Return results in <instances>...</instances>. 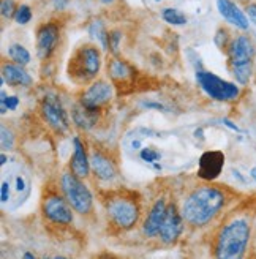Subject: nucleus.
Segmentation results:
<instances>
[{
	"instance_id": "f257e3e1",
	"label": "nucleus",
	"mask_w": 256,
	"mask_h": 259,
	"mask_svg": "<svg viewBox=\"0 0 256 259\" xmlns=\"http://www.w3.org/2000/svg\"><path fill=\"white\" fill-rule=\"evenodd\" d=\"M225 202L226 196L222 190L215 187H201L184 201L181 213L187 223L193 226H204L215 218Z\"/></svg>"
},
{
	"instance_id": "f03ea898",
	"label": "nucleus",
	"mask_w": 256,
	"mask_h": 259,
	"mask_svg": "<svg viewBox=\"0 0 256 259\" xmlns=\"http://www.w3.org/2000/svg\"><path fill=\"white\" fill-rule=\"evenodd\" d=\"M251 229L245 220H234L228 223L217 240V256L223 259L240 257L245 253Z\"/></svg>"
},
{
	"instance_id": "7ed1b4c3",
	"label": "nucleus",
	"mask_w": 256,
	"mask_h": 259,
	"mask_svg": "<svg viewBox=\"0 0 256 259\" xmlns=\"http://www.w3.org/2000/svg\"><path fill=\"white\" fill-rule=\"evenodd\" d=\"M101 54L94 46H82L70 62V77L76 82L91 81L98 74Z\"/></svg>"
},
{
	"instance_id": "20e7f679",
	"label": "nucleus",
	"mask_w": 256,
	"mask_h": 259,
	"mask_svg": "<svg viewBox=\"0 0 256 259\" xmlns=\"http://www.w3.org/2000/svg\"><path fill=\"white\" fill-rule=\"evenodd\" d=\"M60 184H62V191L65 194L68 204L76 212L84 215L92 210V205H94L92 193L84 182H81V177H78L73 172H65L62 176Z\"/></svg>"
},
{
	"instance_id": "39448f33",
	"label": "nucleus",
	"mask_w": 256,
	"mask_h": 259,
	"mask_svg": "<svg viewBox=\"0 0 256 259\" xmlns=\"http://www.w3.org/2000/svg\"><path fill=\"white\" fill-rule=\"evenodd\" d=\"M196 81L206 95L217 101H234L240 95V89L236 84L225 81L210 71H196Z\"/></svg>"
},
{
	"instance_id": "423d86ee",
	"label": "nucleus",
	"mask_w": 256,
	"mask_h": 259,
	"mask_svg": "<svg viewBox=\"0 0 256 259\" xmlns=\"http://www.w3.org/2000/svg\"><path fill=\"white\" fill-rule=\"evenodd\" d=\"M106 210L112 223L122 229H130L139 218V205L132 198L114 196L106 202Z\"/></svg>"
},
{
	"instance_id": "0eeeda50",
	"label": "nucleus",
	"mask_w": 256,
	"mask_h": 259,
	"mask_svg": "<svg viewBox=\"0 0 256 259\" xmlns=\"http://www.w3.org/2000/svg\"><path fill=\"white\" fill-rule=\"evenodd\" d=\"M229 67H237V65L253 63L254 59V43L248 35H237L229 41L226 49Z\"/></svg>"
},
{
	"instance_id": "6e6552de",
	"label": "nucleus",
	"mask_w": 256,
	"mask_h": 259,
	"mask_svg": "<svg viewBox=\"0 0 256 259\" xmlns=\"http://www.w3.org/2000/svg\"><path fill=\"white\" fill-rule=\"evenodd\" d=\"M41 114L46 123L54 128L56 132L63 133L68 130V119L67 112L62 108L60 101L56 97H45L41 101Z\"/></svg>"
},
{
	"instance_id": "1a4fd4ad",
	"label": "nucleus",
	"mask_w": 256,
	"mask_h": 259,
	"mask_svg": "<svg viewBox=\"0 0 256 259\" xmlns=\"http://www.w3.org/2000/svg\"><path fill=\"white\" fill-rule=\"evenodd\" d=\"M60 29L57 24H45L36 32V54L41 60H46L54 53V49L59 43Z\"/></svg>"
},
{
	"instance_id": "9d476101",
	"label": "nucleus",
	"mask_w": 256,
	"mask_h": 259,
	"mask_svg": "<svg viewBox=\"0 0 256 259\" xmlns=\"http://www.w3.org/2000/svg\"><path fill=\"white\" fill-rule=\"evenodd\" d=\"M43 213L48 220L57 225H70L73 222V213L65 199L53 194L48 196L43 202Z\"/></svg>"
},
{
	"instance_id": "9b49d317",
	"label": "nucleus",
	"mask_w": 256,
	"mask_h": 259,
	"mask_svg": "<svg viewBox=\"0 0 256 259\" xmlns=\"http://www.w3.org/2000/svg\"><path fill=\"white\" fill-rule=\"evenodd\" d=\"M225 166V155L220 150H209L204 152L199 158L198 164V176L204 180H215L223 171Z\"/></svg>"
},
{
	"instance_id": "f8f14e48",
	"label": "nucleus",
	"mask_w": 256,
	"mask_h": 259,
	"mask_svg": "<svg viewBox=\"0 0 256 259\" xmlns=\"http://www.w3.org/2000/svg\"><path fill=\"white\" fill-rule=\"evenodd\" d=\"M112 95H114V90H112V85L109 82L97 81L89 89L84 90V94L81 97V103L84 106L98 109L100 106H103L108 101H111Z\"/></svg>"
},
{
	"instance_id": "ddd939ff",
	"label": "nucleus",
	"mask_w": 256,
	"mask_h": 259,
	"mask_svg": "<svg viewBox=\"0 0 256 259\" xmlns=\"http://www.w3.org/2000/svg\"><path fill=\"white\" fill-rule=\"evenodd\" d=\"M182 213H179L177 207L171 204L166 210L164 222L160 228V239L164 243H174L182 232Z\"/></svg>"
},
{
	"instance_id": "4468645a",
	"label": "nucleus",
	"mask_w": 256,
	"mask_h": 259,
	"mask_svg": "<svg viewBox=\"0 0 256 259\" xmlns=\"http://www.w3.org/2000/svg\"><path fill=\"white\" fill-rule=\"evenodd\" d=\"M217 8H219L220 15L226 22L233 24L234 27L240 30H248L250 19L247 18L245 11L240 10L234 2H231V0H217Z\"/></svg>"
},
{
	"instance_id": "2eb2a0df",
	"label": "nucleus",
	"mask_w": 256,
	"mask_h": 259,
	"mask_svg": "<svg viewBox=\"0 0 256 259\" xmlns=\"http://www.w3.org/2000/svg\"><path fill=\"white\" fill-rule=\"evenodd\" d=\"M73 146H74V153H73L71 161H70V169H71L73 174H76L81 179L87 177L89 171H91V167H92L91 166V158L87 157L84 144H82L78 136L73 138Z\"/></svg>"
},
{
	"instance_id": "dca6fc26",
	"label": "nucleus",
	"mask_w": 256,
	"mask_h": 259,
	"mask_svg": "<svg viewBox=\"0 0 256 259\" xmlns=\"http://www.w3.org/2000/svg\"><path fill=\"white\" fill-rule=\"evenodd\" d=\"M166 210H168V207H166L164 199H158L155 204H153L146 223H144V234L147 237H155L157 234H160V228L164 222Z\"/></svg>"
},
{
	"instance_id": "f3484780",
	"label": "nucleus",
	"mask_w": 256,
	"mask_h": 259,
	"mask_svg": "<svg viewBox=\"0 0 256 259\" xmlns=\"http://www.w3.org/2000/svg\"><path fill=\"white\" fill-rule=\"evenodd\" d=\"M91 166L95 176L101 180H112L116 177V166H114L111 158H108L105 153L95 150L91 155Z\"/></svg>"
},
{
	"instance_id": "a211bd4d",
	"label": "nucleus",
	"mask_w": 256,
	"mask_h": 259,
	"mask_svg": "<svg viewBox=\"0 0 256 259\" xmlns=\"http://www.w3.org/2000/svg\"><path fill=\"white\" fill-rule=\"evenodd\" d=\"M2 76L5 77V81L13 87H16V85L29 87V85H32L30 74L22 68V65H18V63H4Z\"/></svg>"
},
{
	"instance_id": "6ab92c4d",
	"label": "nucleus",
	"mask_w": 256,
	"mask_h": 259,
	"mask_svg": "<svg viewBox=\"0 0 256 259\" xmlns=\"http://www.w3.org/2000/svg\"><path fill=\"white\" fill-rule=\"evenodd\" d=\"M73 120L82 130H91L98 122V109L84 106L82 103L73 108Z\"/></svg>"
},
{
	"instance_id": "aec40b11",
	"label": "nucleus",
	"mask_w": 256,
	"mask_h": 259,
	"mask_svg": "<svg viewBox=\"0 0 256 259\" xmlns=\"http://www.w3.org/2000/svg\"><path fill=\"white\" fill-rule=\"evenodd\" d=\"M109 74L112 79H116V81H126L133 76V70L125 60L114 59L109 63Z\"/></svg>"
},
{
	"instance_id": "412c9836",
	"label": "nucleus",
	"mask_w": 256,
	"mask_h": 259,
	"mask_svg": "<svg viewBox=\"0 0 256 259\" xmlns=\"http://www.w3.org/2000/svg\"><path fill=\"white\" fill-rule=\"evenodd\" d=\"M89 33H91V36L95 38V40L101 45V48H103V49H109V43H108L109 33L105 29L103 21H100V19L92 21V24L89 25Z\"/></svg>"
},
{
	"instance_id": "4be33fe9",
	"label": "nucleus",
	"mask_w": 256,
	"mask_h": 259,
	"mask_svg": "<svg viewBox=\"0 0 256 259\" xmlns=\"http://www.w3.org/2000/svg\"><path fill=\"white\" fill-rule=\"evenodd\" d=\"M8 56L13 62L22 65V67L30 62V53L22 45H11L8 48Z\"/></svg>"
},
{
	"instance_id": "5701e85b",
	"label": "nucleus",
	"mask_w": 256,
	"mask_h": 259,
	"mask_svg": "<svg viewBox=\"0 0 256 259\" xmlns=\"http://www.w3.org/2000/svg\"><path fill=\"white\" fill-rule=\"evenodd\" d=\"M231 71L236 77V81L240 85H247L251 79L253 74V63H245V65H237V67H231Z\"/></svg>"
},
{
	"instance_id": "b1692460",
	"label": "nucleus",
	"mask_w": 256,
	"mask_h": 259,
	"mask_svg": "<svg viewBox=\"0 0 256 259\" xmlns=\"http://www.w3.org/2000/svg\"><path fill=\"white\" fill-rule=\"evenodd\" d=\"M161 18L171 25H185L187 24V16L177 8H164L161 13Z\"/></svg>"
},
{
	"instance_id": "393cba45",
	"label": "nucleus",
	"mask_w": 256,
	"mask_h": 259,
	"mask_svg": "<svg viewBox=\"0 0 256 259\" xmlns=\"http://www.w3.org/2000/svg\"><path fill=\"white\" fill-rule=\"evenodd\" d=\"M32 19V10L29 5H19L16 13H15V21L16 24L19 25H25V24H29Z\"/></svg>"
},
{
	"instance_id": "a878e982",
	"label": "nucleus",
	"mask_w": 256,
	"mask_h": 259,
	"mask_svg": "<svg viewBox=\"0 0 256 259\" xmlns=\"http://www.w3.org/2000/svg\"><path fill=\"white\" fill-rule=\"evenodd\" d=\"M139 155H141V160L146 161V163H155L161 158L160 152H157L153 147H143Z\"/></svg>"
},
{
	"instance_id": "bb28decb",
	"label": "nucleus",
	"mask_w": 256,
	"mask_h": 259,
	"mask_svg": "<svg viewBox=\"0 0 256 259\" xmlns=\"http://www.w3.org/2000/svg\"><path fill=\"white\" fill-rule=\"evenodd\" d=\"M16 10H18V7L15 4V0H2V4H0V13H2V16L7 19L15 18Z\"/></svg>"
},
{
	"instance_id": "cd10ccee",
	"label": "nucleus",
	"mask_w": 256,
	"mask_h": 259,
	"mask_svg": "<svg viewBox=\"0 0 256 259\" xmlns=\"http://www.w3.org/2000/svg\"><path fill=\"white\" fill-rule=\"evenodd\" d=\"M15 146V136H13L11 130H8L7 126H2V149L4 150H10Z\"/></svg>"
},
{
	"instance_id": "c85d7f7f",
	"label": "nucleus",
	"mask_w": 256,
	"mask_h": 259,
	"mask_svg": "<svg viewBox=\"0 0 256 259\" xmlns=\"http://www.w3.org/2000/svg\"><path fill=\"white\" fill-rule=\"evenodd\" d=\"M120 40H122V33H120L119 30H112V32H109L108 43H109V48H111V53H112V54H117Z\"/></svg>"
},
{
	"instance_id": "c756f323",
	"label": "nucleus",
	"mask_w": 256,
	"mask_h": 259,
	"mask_svg": "<svg viewBox=\"0 0 256 259\" xmlns=\"http://www.w3.org/2000/svg\"><path fill=\"white\" fill-rule=\"evenodd\" d=\"M245 15L250 19V22L256 24V4H247L245 5Z\"/></svg>"
},
{
	"instance_id": "7c9ffc66",
	"label": "nucleus",
	"mask_w": 256,
	"mask_h": 259,
	"mask_svg": "<svg viewBox=\"0 0 256 259\" xmlns=\"http://www.w3.org/2000/svg\"><path fill=\"white\" fill-rule=\"evenodd\" d=\"M18 105H19V98L18 97L11 95V97H7L5 98V106H7L8 111H15L18 108Z\"/></svg>"
},
{
	"instance_id": "2f4dec72",
	"label": "nucleus",
	"mask_w": 256,
	"mask_h": 259,
	"mask_svg": "<svg viewBox=\"0 0 256 259\" xmlns=\"http://www.w3.org/2000/svg\"><path fill=\"white\" fill-rule=\"evenodd\" d=\"M0 198H2V202H7L10 199V185H8V182H2V187H0Z\"/></svg>"
},
{
	"instance_id": "473e14b6",
	"label": "nucleus",
	"mask_w": 256,
	"mask_h": 259,
	"mask_svg": "<svg viewBox=\"0 0 256 259\" xmlns=\"http://www.w3.org/2000/svg\"><path fill=\"white\" fill-rule=\"evenodd\" d=\"M8 95L4 92V90H2V92H0V112H2V114H5L8 109H7V106H5V98H7Z\"/></svg>"
},
{
	"instance_id": "72a5a7b5",
	"label": "nucleus",
	"mask_w": 256,
	"mask_h": 259,
	"mask_svg": "<svg viewBox=\"0 0 256 259\" xmlns=\"http://www.w3.org/2000/svg\"><path fill=\"white\" fill-rule=\"evenodd\" d=\"M143 106H144V108H147V109H158V111H163V109H164V108H163V105H160V103H152V101L144 103Z\"/></svg>"
},
{
	"instance_id": "f704fd0d",
	"label": "nucleus",
	"mask_w": 256,
	"mask_h": 259,
	"mask_svg": "<svg viewBox=\"0 0 256 259\" xmlns=\"http://www.w3.org/2000/svg\"><path fill=\"white\" fill-rule=\"evenodd\" d=\"M70 0H53V5L56 10H63L67 5H68Z\"/></svg>"
},
{
	"instance_id": "c9c22d12",
	"label": "nucleus",
	"mask_w": 256,
	"mask_h": 259,
	"mask_svg": "<svg viewBox=\"0 0 256 259\" xmlns=\"http://www.w3.org/2000/svg\"><path fill=\"white\" fill-rule=\"evenodd\" d=\"M25 188V182H24V179L19 176V177H16V190L18 191H22Z\"/></svg>"
},
{
	"instance_id": "e433bc0d",
	"label": "nucleus",
	"mask_w": 256,
	"mask_h": 259,
	"mask_svg": "<svg viewBox=\"0 0 256 259\" xmlns=\"http://www.w3.org/2000/svg\"><path fill=\"white\" fill-rule=\"evenodd\" d=\"M223 123L226 125V126H229V128H231V130H234V132H240V130H239V126L237 125H234L231 120H228V119H223Z\"/></svg>"
},
{
	"instance_id": "4c0bfd02",
	"label": "nucleus",
	"mask_w": 256,
	"mask_h": 259,
	"mask_svg": "<svg viewBox=\"0 0 256 259\" xmlns=\"http://www.w3.org/2000/svg\"><path fill=\"white\" fill-rule=\"evenodd\" d=\"M250 176H251V179L256 182V166L254 167H251V171H250Z\"/></svg>"
},
{
	"instance_id": "58836bf2",
	"label": "nucleus",
	"mask_w": 256,
	"mask_h": 259,
	"mask_svg": "<svg viewBox=\"0 0 256 259\" xmlns=\"http://www.w3.org/2000/svg\"><path fill=\"white\" fill-rule=\"evenodd\" d=\"M132 147H133L135 150L139 149V147H141V142H139V141H133V142H132Z\"/></svg>"
},
{
	"instance_id": "ea45409f",
	"label": "nucleus",
	"mask_w": 256,
	"mask_h": 259,
	"mask_svg": "<svg viewBox=\"0 0 256 259\" xmlns=\"http://www.w3.org/2000/svg\"><path fill=\"white\" fill-rule=\"evenodd\" d=\"M5 163H7V155L2 153V155H0V164H5Z\"/></svg>"
},
{
	"instance_id": "a19ab883",
	"label": "nucleus",
	"mask_w": 256,
	"mask_h": 259,
	"mask_svg": "<svg viewBox=\"0 0 256 259\" xmlns=\"http://www.w3.org/2000/svg\"><path fill=\"white\" fill-rule=\"evenodd\" d=\"M24 257H25V259H33L35 256H33L32 253H24Z\"/></svg>"
},
{
	"instance_id": "79ce46f5",
	"label": "nucleus",
	"mask_w": 256,
	"mask_h": 259,
	"mask_svg": "<svg viewBox=\"0 0 256 259\" xmlns=\"http://www.w3.org/2000/svg\"><path fill=\"white\" fill-rule=\"evenodd\" d=\"M100 2H101V4H105V5H109V4L114 2V0H100Z\"/></svg>"
},
{
	"instance_id": "37998d69",
	"label": "nucleus",
	"mask_w": 256,
	"mask_h": 259,
	"mask_svg": "<svg viewBox=\"0 0 256 259\" xmlns=\"http://www.w3.org/2000/svg\"><path fill=\"white\" fill-rule=\"evenodd\" d=\"M157 2H161V0H157Z\"/></svg>"
}]
</instances>
